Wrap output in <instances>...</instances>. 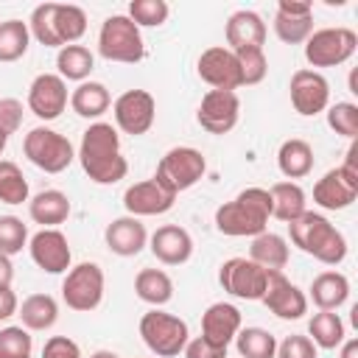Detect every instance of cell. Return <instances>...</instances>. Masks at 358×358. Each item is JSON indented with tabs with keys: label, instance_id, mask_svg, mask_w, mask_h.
I'll return each instance as SVG.
<instances>
[{
	"label": "cell",
	"instance_id": "18",
	"mask_svg": "<svg viewBox=\"0 0 358 358\" xmlns=\"http://www.w3.org/2000/svg\"><path fill=\"white\" fill-rule=\"evenodd\" d=\"M28 252L31 260L48 271V274H67L73 263V252L67 243V235L62 229H39L28 238Z\"/></svg>",
	"mask_w": 358,
	"mask_h": 358
},
{
	"label": "cell",
	"instance_id": "16",
	"mask_svg": "<svg viewBox=\"0 0 358 358\" xmlns=\"http://www.w3.org/2000/svg\"><path fill=\"white\" fill-rule=\"evenodd\" d=\"M70 103L67 81L59 73H39L28 87V112L39 120H56Z\"/></svg>",
	"mask_w": 358,
	"mask_h": 358
},
{
	"label": "cell",
	"instance_id": "50",
	"mask_svg": "<svg viewBox=\"0 0 358 358\" xmlns=\"http://www.w3.org/2000/svg\"><path fill=\"white\" fill-rule=\"evenodd\" d=\"M11 280H14V266H11V257L0 255V288H11Z\"/></svg>",
	"mask_w": 358,
	"mask_h": 358
},
{
	"label": "cell",
	"instance_id": "38",
	"mask_svg": "<svg viewBox=\"0 0 358 358\" xmlns=\"http://www.w3.org/2000/svg\"><path fill=\"white\" fill-rule=\"evenodd\" d=\"M0 201L3 204L28 201V179L22 176L20 165L11 159H0Z\"/></svg>",
	"mask_w": 358,
	"mask_h": 358
},
{
	"label": "cell",
	"instance_id": "43",
	"mask_svg": "<svg viewBox=\"0 0 358 358\" xmlns=\"http://www.w3.org/2000/svg\"><path fill=\"white\" fill-rule=\"evenodd\" d=\"M238 67H241V81L246 87L252 84H260L268 73V59L263 53V48H246V50H238Z\"/></svg>",
	"mask_w": 358,
	"mask_h": 358
},
{
	"label": "cell",
	"instance_id": "42",
	"mask_svg": "<svg viewBox=\"0 0 358 358\" xmlns=\"http://www.w3.org/2000/svg\"><path fill=\"white\" fill-rule=\"evenodd\" d=\"M28 246V227L17 215H0V255L11 257Z\"/></svg>",
	"mask_w": 358,
	"mask_h": 358
},
{
	"label": "cell",
	"instance_id": "12",
	"mask_svg": "<svg viewBox=\"0 0 358 358\" xmlns=\"http://www.w3.org/2000/svg\"><path fill=\"white\" fill-rule=\"evenodd\" d=\"M112 115H115V129H120L123 134L140 137L154 126L157 101L148 90H126L115 98Z\"/></svg>",
	"mask_w": 358,
	"mask_h": 358
},
{
	"label": "cell",
	"instance_id": "41",
	"mask_svg": "<svg viewBox=\"0 0 358 358\" xmlns=\"http://www.w3.org/2000/svg\"><path fill=\"white\" fill-rule=\"evenodd\" d=\"M34 338L22 324L0 327V358H31Z\"/></svg>",
	"mask_w": 358,
	"mask_h": 358
},
{
	"label": "cell",
	"instance_id": "35",
	"mask_svg": "<svg viewBox=\"0 0 358 358\" xmlns=\"http://www.w3.org/2000/svg\"><path fill=\"white\" fill-rule=\"evenodd\" d=\"M31 45V31L28 22L22 20H3L0 22V62L11 64L28 53Z\"/></svg>",
	"mask_w": 358,
	"mask_h": 358
},
{
	"label": "cell",
	"instance_id": "10",
	"mask_svg": "<svg viewBox=\"0 0 358 358\" xmlns=\"http://www.w3.org/2000/svg\"><path fill=\"white\" fill-rule=\"evenodd\" d=\"M358 50V34L352 28H319L305 39V59L310 67H338Z\"/></svg>",
	"mask_w": 358,
	"mask_h": 358
},
{
	"label": "cell",
	"instance_id": "49",
	"mask_svg": "<svg viewBox=\"0 0 358 358\" xmlns=\"http://www.w3.org/2000/svg\"><path fill=\"white\" fill-rule=\"evenodd\" d=\"M277 11H282V14H313V6L308 0H280Z\"/></svg>",
	"mask_w": 358,
	"mask_h": 358
},
{
	"label": "cell",
	"instance_id": "51",
	"mask_svg": "<svg viewBox=\"0 0 358 358\" xmlns=\"http://www.w3.org/2000/svg\"><path fill=\"white\" fill-rule=\"evenodd\" d=\"M338 358H358V338H344L338 344Z\"/></svg>",
	"mask_w": 358,
	"mask_h": 358
},
{
	"label": "cell",
	"instance_id": "28",
	"mask_svg": "<svg viewBox=\"0 0 358 358\" xmlns=\"http://www.w3.org/2000/svg\"><path fill=\"white\" fill-rule=\"evenodd\" d=\"M22 327L28 333H42V330H50L59 319V305L50 294H31L22 299L20 310H17Z\"/></svg>",
	"mask_w": 358,
	"mask_h": 358
},
{
	"label": "cell",
	"instance_id": "27",
	"mask_svg": "<svg viewBox=\"0 0 358 358\" xmlns=\"http://www.w3.org/2000/svg\"><path fill=\"white\" fill-rule=\"evenodd\" d=\"M277 168L288 182L305 179L313 171V148H310V143L302 140V137L285 140L280 145V151H277Z\"/></svg>",
	"mask_w": 358,
	"mask_h": 358
},
{
	"label": "cell",
	"instance_id": "17",
	"mask_svg": "<svg viewBox=\"0 0 358 358\" xmlns=\"http://www.w3.org/2000/svg\"><path fill=\"white\" fill-rule=\"evenodd\" d=\"M277 319L296 322L308 313V296L299 285H294L282 271H268V285L260 299Z\"/></svg>",
	"mask_w": 358,
	"mask_h": 358
},
{
	"label": "cell",
	"instance_id": "40",
	"mask_svg": "<svg viewBox=\"0 0 358 358\" xmlns=\"http://www.w3.org/2000/svg\"><path fill=\"white\" fill-rule=\"evenodd\" d=\"M324 112H327V126L336 134H341L347 140H355L358 137V103H352V101H336Z\"/></svg>",
	"mask_w": 358,
	"mask_h": 358
},
{
	"label": "cell",
	"instance_id": "1",
	"mask_svg": "<svg viewBox=\"0 0 358 358\" xmlns=\"http://www.w3.org/2000/svg\"><path fill=\"white\" fill-rule=\"evenodd\" d=\"M76 157L84 173L95 185H115L129 173V162L120 151V134L112 123H103V120H95L87 126Z\"/></svg>",
	"mask_w": 358,
	"mask_h": 358
},
{
	"label": "cell",
	"instance_id": "32",
	"mask_svg": "<svg viewBox=\"0 0 358 358\" xmlns=\"http://www.w3.org/2000/svg\"><path fill=\"white\" fill-rule=\"evenodd\" d=\"M308 338L316 344V350H336L347 338L344 319L336 310H319L308 322Z\"/></svg>",
	"mask_w": 358,
	"mask_h": 358
},
{
	"label": "cell",
	"instance_id": "20",
	"mask_svg": "<svg viewBox=\"0 0 358 358\" xmlns=\"http://www.w3.org/2000/svg\"><path fill=\"white\" fill-rule=\"evenodd\" d=\"M148 249L162 266H182L193 257V238L179 224L157 227L154 235H148Z\"/></svg>",
	"mask_w": 358,
	"mask_h": 358
},
{
	"label": "cell",
	"instance_id": "7",
	"mask_svg": "<svg viewBox=\"0 0 358 358\" xmlns=\"http://www.w3.org/2000/svg\"><path fill=\"white\" fill-rule=\"evenodd\" d=\"M22 151H25L28 162L45 173H62L76 159L73 143L50 126H34L22 140Z\"/></svg>",
	"mask_w": 358,
	"mask_h": 358
},
{
	"label": "cell",
	"instance_id": "4",
	"mask_svg": "<svg viewBox=\"0 0 358 358\" xmlns=\"http://www.w3.org/2000/svg\"><path fill=\"white\" fill-rule=\"evenodd\" d=\"M204 173H207L204 154L193 145H176V148L162 154V159L157 162V173L151 179L159 187H165L168 193L179 196V193L190 190L193 185H199Z\"/></svg>",
	"mask_w": 358,
	"mask_h": 358
},
{
	"label": "cell",
	"instance_id": "11",
	"mask_svg": "<svg viewBox=\"0 0 358 358\" xmlns=\"http://www.w3.org/2000/svg\"><path fill=\"white\" fill-rule=\"evenodd\" d=\"M218 282L227 294L249 302H260L268 285V271L252 263L249 257H229L218 268Z\"/></svg>",
	"mask_w": 358,
	"mask_h": 358
},
{
	"label": "cell",
	"instance_id": "53",
	"mask_svg": "<svg viewBox=\"0 0 358 358\" xmlns=\"http://www.w3.org/2000/svg\"><path fill=\"white\" fill-rule=\"evenodd\" d=\"M6 145H8V134H6L3 129H0V154L6 151Z\"/></svg>",
	"mask_w": 358,
	"mask_h": 358
},
{
	"label": "cell",
	"instance_id": "24",
	"mask_svg": "<svg viewBox=\"0 0 358 358\" xmlns=\"http://www.w3.org/2000/svg\"><path fill=\"white\" fill-rule=\"evenodd\" d=\"M308 296L319 310H338L350 299V280H347V274L327 268L310 280Z\"/></svg>",
	"mask_w": 358,
	"mask_h": 358
},
{
	"label": "cell",
	"instance_id": "19",
	"mask_svg": "<svg viewBox=\"0 0 358 358\" xmlns=\"http://www.w3.org/2000/svg\"><path fill=\"white\" fill-rule=\"evenodd\" d=\"M176 204V196L168 193L165 187H159L154 179H143L126 187L123 193V207L129 215L134 218H145V215H162Z\"/></svg>",
	"mask_w": 358,
	"mask_h": 358
},
{
	"label": "cell",
	"instance_id": "46",
	"mask_svg": "<svg viewBox=\"0 0 358 358\" xmlns=\"http://www.w3.org/2000/svg\"><path fill=\"white\" fill-rule=\"evenodd\" d=\"M42 358H84V355L70 336H50L42 347Z\"/></svg>",
	"mask_w": 358,
	"mask_h": 358
},
{
	"label": "cell",
	"instance_id": "8",
	"mask_svg": "<svg viewBox=\"0 0 358 358\" xmlns=\"http://www.w3.org/2000/svg\"><path fill=\"white\" fill-rule=\"evenodd\" d=\"M140 338L157 358H176L185 350L190 333H187L185 319H179L168 310L151 308L140 319Z\"/></svg>",
	"mask_w": 358,
	"mask_h": 358
},
{
	"label": "cell",
	"instance_id": "6",
	"mask_svg": "<svg viewBox=\"0 0 358 358\" xmlns=\"http://www.w3.org/2000/svg\"><path fill=\"white\" fill-rule=\"evenodd\" d=\"M358 199V145L352 143L347 159L330 168L313 185V201L322 210H347Z\"/></svg>",
	"mask_w": 358,
	"mask_h": 358
},
{
	"label": "cell",
	"instance_id": "44",
	"mask_svg": "<svg viewBox=\"0 0 358 358\" xmlns=\"http://www.w3.org/2000/svg\"><path fill=\"white\" fill-rule=\"evenodd\" d=\"M274 358H319V350L308 336H285L277 341Z\"/></svg>",
	"mask_w": 358,
	"mask_h": 358
},
{
	"label": "cell",
	"instance_id": "23",
	"mask_svg": "<svg viewBox=\"0 0 358 358\" xmlns=\"http://www.w3.org/2000/svg\"><path fill=\"white\" fill-rule=\"evenodd\" d=\"M224 36H227V48L232 53L246 50V48H263L266 45V22L257 11L241 8V11L229 14Z\"/></svg>",
	"mask_w": 358,
	"mask_h": 358
},
{
	"label": "cell",
	"instance_id": "34",
	"mask_svg": "<svg viewBox=\"0 0 358 358\" xmlns=\"http://www.w3.org/2000/svg\"><path fill=\"white\" fill-rule=\"evenodd\" d=\"M53 31L59 39V48L64 45H78V39L87 31V14L81 6L73 3H56L53 8Z\"/></svg>",
	"mask_w": 358,
	"mask_h": 358
},
{
	"label": "cell",
	"instance_id": "22",
	"mask_svg": "<svg viewBox=\"0 0 358 358\" xmlns=\"http://www.w3.org/2000/svg\"><path fill=\"white\" fill-rule=\"evenodd\" d=\"M103 241H106V246H109L112 255H117V257H134V255H140L148 246V232H145V224L140 218L120 215V218H115V221L106 224Z\"/></svg>",
	"mask_w": 358,
	"mask_h": 358
},
{
	"label": "cell",
	"instance_id": "26",
	"mask_svg": "<svg viewBox=\"0 0 358 358\" xmlns=\"http://www.w3.org/2000/svg\"><path fill=\"white\" fill-rule=\"evenodd\" d=\"M288 257H291V249H288V241L277 232H260L252 238V246H249V260L257 263L260 268L266 271H282L288 266Z\"/></svg>",
	"mask_w": 358,
	"mask_h": 358
},
{
	"label": "cell",
	"instance_id": "36",
	"mask_svg": "<svg viewBox=\"0 0 358 358\" xmlns=\"http://www.w3.org/2000/svg\"><path fill=\"white\" fill-rule=\"evenodd\" d=\"M235 350L241 358H274L277 338L263 327H241L235 336Z\"/></svg>",
	"mask_w": 358,
	"mask_h": 358
},
{
	"label": "cell",
	"instance_id": "52",
	"mask_svg": "<svg viewBox=\"0 0 358 358\" xmlns=\"http://www.w3.org/2000/svg\"><path fill=\"white\" fill-rule=\"evenodd\" d=\"M90 358H120L117 352H112V350H95Z\"/></svg>",
	"mask_w": 358,
	"mask_h": 358
},
{
	"label": "cell",
	"instance_id": "29",
	"mask_svg": "<svg viewBox=\"0 0 358 358\" xmlns=\"http://www.w3.org/2000/svg\"><path fill=\"white\" fill-rule=\"evenodd\" d=\"M112 106V95L101 81H81L73 92H70V109L78 117L87 120H98L106 109Z\"/></svg>",
	"mask_w": 358,
	"mask_h": 358
},
{
	"label": "cell",
	"instance_id": "15",
	"mask_svg": "<svg viewBox=\"0 0 358 358\" xmlns=\"http://www.w3.org/2000/svg\"><path fill=\"white\" fill-rule=\"evenodd\" d=\"M196 73L213 90H229V92H235L238 87H243L238 56L229 48H224V45H213V48L201 50V56L196 62Z\"/></svg>",
	"mask_w": 358,
	"mask_h": 358
},
{
	"label": "cell",
	"instance_id": "9",
	"mask_svg": "<svg viewBox=\"0 0 358 358\" xmlns=\"http://www.w3.org/2000/svg\"><path fill=\"white\" fill-rule=\"evenodd\" d=\"M103 268L98 263H78L70 266L64 280H62V299L70 310L76 313H90L103 302Z\"/></svg>",
	"mask_w": 358,
	"mask_h": 358
},
{
	"label": "cell",
	"instance_id": "30",
	"mask_svg": "<svg viewBox=\"0 0 358 358\" xmlns=\"http://www.w3.org/2000/svg\"><path fill=\"white\" fill-rule=\"evenodd\" d=\"M134 294L151 308H162L173 299V280L162 268H140L134 277Z\"/></svg>",
	"mask_w": 358,
	"mask_h": 358
},
{
	"label": "cell",
	"instance_id": "2",
	"mask_svg": "<svg viewBox=\"0 0 358 358\" xmlns=\"http://www.w3.org/2000/svg\"><path fill=\"white\" fill-rule=\"evenodd\" d=\"M271 218V196L266 187H246L215 210V229L227 238H255L266 232Z\"/></svg>",
	"mask_w": 358,
	"mask_h": 358
},
{
	"label": "cell",
	"instance_id": "31",
	"mask_svg": "<svg viewBox=\"0 0 358 358\" xmlns=\"http://www.w3.org/2000/svg\"><path fill=\"white\" fill-rule=\"evenodd\" d=\"M268 196H271V215L274 218H280V221H285V224H291L294 218H299L308 207V201H305V190L296 185V182H274L271 187H268Z\"/></svg>",
	"mask_w": 358,
	"mask_h": 358
},
{
	"label": "cell",
	"instance_id": "3",
	"mask_svg": "<svg viewBox=\"0 0 358 358\" xmlns=\"http://www.w3.org/2000/svg\"><path fill=\"white\" fill-rule=\"evenodd\" d=\"M288 238L299 252L310 255L324 266H338L347 257V238L322 213L305 210L288 224Z\"/></svg>",
	"mask_w": 358,
	"mask_h": 358
},
{
	"label": "cell",
	"instance_id": "33",
	"mask_svg": "<svg viewBox=\"0 0 358 358\" xmlns=\"http://www.w3.org/2000/svg\"><path fill=\"white\" fill-rule=\"evenodd\" d=\"M56 70L64 81H78L81 84L95 70V56L84 45H64L56 53Z\"/></svg>",
	"mask_w": 358,
	"mask_h": 358
},
{
	"label": "cell",
	"instance_id": "14",
	"mask_svg": "<svg viewBox=\"0 0 358 358\" xmlns=\"http://www.w3.org/2000/svg\"><path fill=\"white\" fill-rule=\"evenodd\" d=\"M288 95H291V106L302 117H313L330 106V81L319 70L302 67L291 76Z\"/></svg>",
	"mask_w": 358,
	"mask_h": 358
},
{
	"label": "cell",
	"instance_id": "13",
	"mask_svg": "<svg viewBox=\"0 0 358 358\" xmlns=\"http://www.w3.org/2000/svg\"><path fill=\"white\" fill-rule=\"evenodd\" d=\"M241 117V98L229 90H210L201 95V103L196 109V123L207 134H229L238 126Z\"/></svg>",
	"mask_w": 358,
	"mask_h": 358
},
{
	"label": "cell",
	"instance_id": "39",
	"mask_svg": "<svg viewBox=\"0 0 358 358\" xmlns=\"http://www.w3.org/2000/svg\"><path fill=\"white\" fill-rule=\"evenodd\" d=\"M168 14H171V8L165 0H131L126 17L137 28H159L168 22Z\"/></svg>",
	"mask_w": 358,
	"mask_h": 358
},
{
	"label": "cell",
	"instance_id": "21",
	"mask_svg": "<svg viewBox=\"0 0 358 358\" xmlns=\"http://www.w3.org/2000/svg\"><path fill=\"white\" fill-rule=\"evenodd\" d=\"M241 327H243V319L232 302H213L201 313V338L215 347H229Z\"/></svg>",
	"mask_w": 358,
	"mask_h": 358
},
{
	"label": "cell",
	"instance_id": "45",
	"mask_svg": "<svg viewBox=\"0 0 358 358\" xmlns=\"http://www.w3.org/2000/svg\"><path fill=\"white\" fill-rule=\"evenodd\" d=\"M22 115H25L22 101H17V98H0V129L8 137L22 126Z\"/></svg>",
	"mask_w": 358,
	"mask_h": 358
},
{
	"label": "cell",
	"instance_id": "5",
	"mask_svg": "<svg viewBox=\"0 0 358 358\" xmlns=\"http://www.w3.org/2000/svg\"><path fill=\"white\" fill-rule=\"evenodd\" d=\"M98 53L106 62H120V64H137L145 56V42L140 28L126 17V14H112L101 22L98 31Z\"/></svg>",
	"mask_w": 358,
	"mask_h": 358
},
{
	"label": "cell",
	"instance_id": "37",
	"mask_svg": "<svg viewBox=\"0 0 358 358\" xmlns=\"http://www.w3.org/2000/svg\"><path fill=\"white\" fill-rule=\"evenodd\" d=\"M274 34L285 45H299L313 34V14H274Z\"/></svg>",
	"mask_w": 358,
	"mask_h": 358
},
{
	"label": "cell",
	"instance_id": "25",
	"mask_svg": "<svg viewBox=\"0 0 358 358\" xmlns=\"http://www.w3.org/2000/svg\"><path fill=\"white\" fill-rule=\"evenodd\" d=\"M28 215L34 224H42V229H56L70 218V199L56 187L39 190L34 199H28Z\"/></svg>",
	"mask_w": 358,
	"mask_h": 358
},
{
	"label": "cell",
	"instance_id": "48",
	"mask_svg": "<svg viewBox=\"0 0 358 358\" xmlns=\"http://www.w3.org/2000/svg\"><path fill=\"white\" fill-rule=\"evenodd\" d=\"M20 310V299L11 288H0V322H8L11 316H17Z\"/></svg>",
	"mask_w": 358,
	"mask_h": 358
},
{
	"label": "cell",
	"instance_id": "47",
	"mask_svg": "<svg viewBox=\"0 0 358 358\" xmlns=\"http://www.w3.org/2000/svg\"><path fill=\"white\" fill-rule=\"evenodd\" d=\"M182 355L185 358H227V347H215V344L204 341L201 336H196V338H187Z\"/></svg>",
	"mask_w": 358,
	"mask_h": 358
}]
</instances>
